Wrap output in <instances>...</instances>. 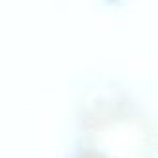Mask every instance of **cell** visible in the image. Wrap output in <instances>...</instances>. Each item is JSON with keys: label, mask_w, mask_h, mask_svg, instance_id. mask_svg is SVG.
<instances>
[{"label": "cell", "mask_w": 158, "mask_h": 158, "mask_svg": "<svg viewBox=\"0 0 158 158\" xmlns=\"http://www.w3.org/2000/svg\"><path fill=\"white\" fill-rule=\"evenodd\" d=\"M67 158H97V154H93V152L88 151V149H76V151H73Z\"/></svg>", "instance_id": "6da1fadb"}]
</instances>
